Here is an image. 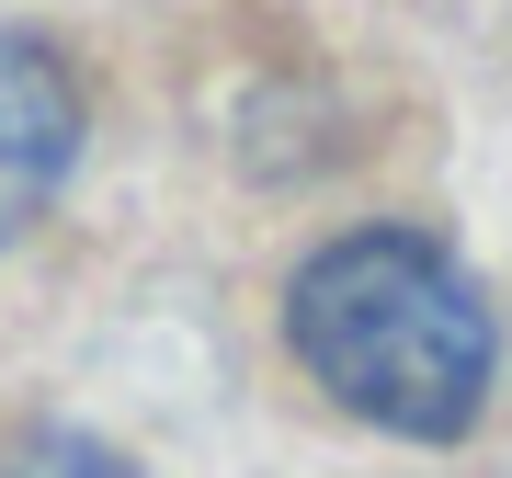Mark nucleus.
Instances as JSON below:
<instances>
[{
  "mask_svg": "<svg viewBox=\"0 0 512 478\" xmlns=\"http://www.w3.org/2000/svg\"><path fill=\"white\" fill-rule=\"evenodd\" d=\"M285 353L308 387L399 444H456L490 410L501 319L478 274L421 228H342L285 285Z\"/></svg>",
  "mask_w": 512,
  "mask_h": 478,
  "instance_id": "1",
  "label": "nucleus"
},
{
  "mask_svg": "<svg viewBox=\"0 0 512 478\" xmlns=\"http://www.w3.org/2000/svg\"><path fill=\"white\" fill-rule=\"evenodd\" d=\"M80 160V80L46 35H0V251L57 205Z\"/></svg>",
  "mask_w": 512,
  "mask_h": 478,
  "instance_id": "2",
  "label": "nucleus"
},
{
  "mask_svg": "<svg viewBox=\"0 0 512 478\" xmlns=\"http://www.w3.org/2000/svg\"><path fill=\"white\" fill-rule=\"evenodd\" d=\"M0 478H137V456H114V444L80 433V422H35V433L0 444Z\"/></svg>",
  "mask_w": 512,
  "mask_h": 478,
  "instance_id": "3",
  "label": "nucleus"
}]
</instances>
